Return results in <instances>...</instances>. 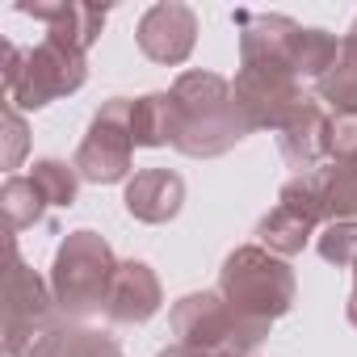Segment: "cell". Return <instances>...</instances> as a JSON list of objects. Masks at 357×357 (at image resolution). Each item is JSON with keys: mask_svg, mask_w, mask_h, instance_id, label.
Masks as SVG:
<instances>
[{"mask_svg": "<svg viewBox=\"0 0 357 357\" xmlns=\"http://www.w3.org/2000/svg\"><path fill=\"white\" fill-rule=\"evenodd\" d=\"M122 206L130 219L139 223H172L176 215H181L185 206V181H181V172H172V168H143L135 172L126 190H122Z\"/></svg>", "mask_w": 357, "mask_h": 357, "instance_id": "12", "label": "cell"}, {"mask_svg": "<svg viewBox=\"0 0 357 357\" xmlns=\"http://www.w3.org/2000/svg\"><path fill=\"white\" fill-rule=\"evenodd\" d=\"M17 13L43 22L51 38H59V43H68L76 51H89L101 38L105 17H109L105 5H80V0H51V5H38L34 0V5H17Z\"/></svg>", "mask_w": 357, "mask_h": 357, "instance_id": "14", "label": "cell"}, {"mask_svg": "<svg viewBox=\"0 0 357 357\" xmlns=\"http://www.w3.org/2000/svg\"><path fill=\"white\" fill-rule=\"evenodd\" d=\"M118 340L101 328H89L84 319H51L22 357H118Z\"/></svg>", "mask_w": 357, "mask_h": 357, "instance_id": "15", "label": "cell"}, {"mask_svg": "<svg viewBox=\"0 0 357 357\" xmlns=\"http://www.w3.org/2000/svg\"><path fill=\"white\" fill-rule=\"evenodd\" d=\"M168 324L176 344H190L211 357H252L273 328L269 319L236 311L219 290H194L185 298H176Z\"/></svg>", "mask_w": 357, "mask_h": 357, "instance_id": "2", "label": "cell"}, {"mask_svg": "<svg viewBox=\"0 0 357 357\" xmlns=\"http://www.w3.org/2000/svg\"><path fill=\"white\" fill-rule=\"evenodd\" d=\"M332 164H349L357 160V109L332 114Z\"/></svg>", "mask_w": 357, "mask_h": 357, "instance_id": "22", "label": "cell"}, {"mask_svg": "<svg viewBox=\"0 0 357 357\" xmlns=\"http://www.w3.org/2000/svg\"><path fill=\"white\" fill-rule=\"evenodd\" d=\"M231 93L252 130H278L303 101V80L278 68H240L231 80Z\"/></svg>", "mask_w": 357, "mask_h": 357, "instance_id": "9", "label": "cell"}, {"mask_svg": "<svg viewBox=\"0 0 357 357\" xmlns=\"http://www.w3.org/2000/svg\"><path fill=\"white\" fill-rule=\"evenodd\" d=\"M315 181H319V202H324L328 223L357 219V160L319 168V172H315Z\"/></svg>", "mask_w": 357, "mask_h": 357, "instance_id": "17", "label": "cell"}, {"mask_svg": "<svg viewBox=\"0 0 357 357\" xmlns=\"http://www.w3.org/2000/svg\"><path fill=\"white\" fill-rule=\"evenodd\" d=\"M118 357H122V353H118Z\"/></svg>", "mask_w": 357, "mask_h": 357, "instance_id": "26", "label": "cell"}, {"mask_svg": "<svg viewBox=\"0 0 357 357\" xmlns=\"http://www.w3.org/2000/svg\"><path fill=\"white\" fill-rule=\"evenodd\" d=\"M344 315H349V324L357 328V265H353V294H349V307H344Z\"/></svg>", "mask_w": 357, "mask_h": 357, "instance_id": "25", "label": "cell"}, {"mask_svg": "<svg viewBox=\"0 0 357 357\" xmlns=\"http://www.w3.org/2000/svg\"><path fill=\"white\" fill-rule=\"evenodd\" d=\"M315 248L328 265L336 269H353L357 265V219H340V223H324L315 236Z\"/></svg>", "mask_w": 357, "mask_h": 357, "instance_id": "21", "label": "cell"}, {"mask_svg": "<svg viewBox=\"0 0 357 357\" xmlns=\"http://www.w3.org/2000/svg\"><path fill=\"white\" fill-rule=\"evenodd\" d=\"M30 181L43 190L47 206H72L76 202V190H80V172H76V164L47 155V160H34Z\"/></svg>", "mask_w": 357, "mask_h": 357, "instance_id": "20", "label": "cell"}, {"mask_svg": "<svg viewBox=\"0 0 357 357\" xmlns=\"http://www.w3.org/2000/svg\"><path fill=\"white\" fill-rule=\"evenodd\" d=\"M135 43L139 51L151 59V63H164V68H176L194 55V43H198V13L181 0H160L151 5L143 17H139V30H135Z\"/></svg>", "mask_w": 357, "mask_h": 357, "instance_id": "10", "label": "cell"}, {"mask_svg": "<svg viewBox=\"0 0 357 357\" xmlns=\"http://www.w3.org/2000/svg\"><path fill=\"white\" fill-rule=\"evenodd\" d=\"M5 168H17L22 164V155H26V147H30V130H26V118H22V109H13V105H5Z\"/></svg>", "mask_w": 357, "mask_h": 357, "instance_id": "23", "label": "cell"}, {"mask_svg": "<svg viewBox=\"0 0 357 357\" xmlns=\"http://www.w3.org/2000/svg\"><path fill=\"white\" fill-rule=\"evenodd\" d=\"M55 319L51 282H43L9 240V286H5V357H22L30 340Z\"/></svg>", "mask_w": 357, "mask_h": 357, "instance_id": "8", "label": "cell"}, {"mask_svg": "<svg viewBox=\"0 0 357 357\" xmlns=\"http://www.w3.org/2000/svg\"><path fill=\"white\" fill-rule=\"evenodd\" d=\"M319 101L332 105L336 114L357 109V17H353L349 34L340 38V55H336L332 72L319 80Z\"/></svg>", "mask_w": 357, "mask_h": 357, "instance_id": "16", "label": "cell"}, {"mask_svg": "<svg viewBox=\"0 0 357 357\" xmlns=\"http://www.w3.org/2000/svg\"><path fill=\"white\" fill-rule=\"evenodd\" d=\"M130 105L135 97H109L93 114L72 164L80 172V181L89 185H118L130 181V164H135V135H130Z\"/></svg>", "mask_w": 357, "mask_h": 357, "instance_id": "5", "label": "cell"}, {"mask_svg": "<svg viewBox=\"0 0 357 357\" xmlns=\"http://www.w3.org/2000/svg\"><path fill=\"white\" fill-rule=\"evenodd\" d=\"M89 80V59L84 51L59 43V38H43L38 47H30L17 63V84L5 93V101L13 109H43L59 97L80 93Z\"/></svg>", "mask_w": 357, "mask_h": 357, "instance_id": "6", "label": "cell"}, {"mask_svg": "<svg viewBox=\"0 0 357 357\" xmlns=\"http://www.w3.org/2000/svg\"><path fill=\"white\" fill-rule=\"evenodd\" d=\"M278 151L294 168V176L319 172V164L332 155V114H328V105L315 101V97H303L294 105V114L278 126Z\"/></svg>", "mask_w": 357, "mask_h": 357, "instance_id": "11", "label": "cell"}, {"mask_svg": "<svg viewBox=\"0 0 357 357\" xmlns=\"http://www.w3.org/2000/svg\"><path fill=\"white\" fill-rule=\"evenodd\" d=\"M17 63H22V47L17 43H5V93L17 84Z\"/></svg>", "mask_w": 357, "mask_h": 357, "instance_id": "24", "label": "cell"}, {"mask_svg": "<svg viewBox=\"0 0 357 357\" xmlns=\"http://www.w3.org/2000/svg\"><path fill=\"white\" fill-rule=\"evenodd\" d=\"M160 307H164V286H160L155 269L147 261H118L105 319L109 324H147Z\"/></svg>", "mask_w": 357, "mask_h": 357, "instance_id": "13", "label": "cell"}, {"mask_svg": "<svg viewBox=\"0 0 357 357\" xmlns=\"http://www.w3.org/2000/svg\"><path fill=\"white\" fill-rule=\"evenodd\" d=\"M324 223H328V215L319 202V181H315V172H303L282 185L278 206L257 223V240L273 257H298L319 236Z\"/></svg>", "mask_w": 357, "mask_h": 357, "instance_id": "7", "label": "cell"}, {"mask_svg": "<svg viewBox=\"0 0 357 357\" xmlns=\"http://www.w3.org/2000/svg\"><path fill=\"white\" fill-rule=\"evenodd\" d=\"M168 101H172L168 147H176L181 155L215 160V155H227L244 135H252L231 93V80L215 72H181L168 89Z\"/></svg>", "mask_w": 357, "mask_h": 357, "instance_id": "1", "label": "cell"}, {"mask_svg": "<svg viewBox=\"0 0 357 357\" xmlns=\"http://www.w3.org/2000/svg\"><path fill=\"white\" fill-rule=\"evenodd\" d=\"M0 206H5V219H9V231H26L34 223H43V215L51 211L43 190L30 181V172L26 176H9L5 185H0Z\"/></svg>", "mask_w": 357, "mask_h": 357, "instance_id": "19", "label": "cell"}, {"mask_svg": "<svg viewBox=\"0 0 357 357\" xmlns=\"http://www.w3.org/2000/svg\"><path fill=\"white\" fill-rule=\"evenodd\" d=\"M219 294L236 311L273 324V319H282L294 307L298 282H294V269L286 265V257H273L261 244H244V248H236L223 261V269H219Z\"/></svg>", "mask_w": 357, "mask_h": 357, "instance_id": "4", "label": "cell"}, {"mask_svg": "<svg viewBox=\"0 0 357 357\" xmlns=\"http://www.w3.org/2000/svg\"><path fill=\"white\" fill-rule=\"evenodd\" d=\"M114 273H118V257L101 231H89V227L68 231L63 244L55 248V261H51L55 307L68 319H89V315L105 311Z\"/></svg>", "mask_w": 357, "mask_h": 357, "instance_id": "3", "label": "cell"}, {"mask_svg": "<svg viewBox=\"0 0 357 357\" xmlns=\"http://www.w3.org/2000/svg\"><path fill=\"white\" fill-rule=\"evenodd\" d=\"M130 135H135V147H164L168 143V135H172V101H168V93L135 97Z\"/></svg>", "mask_w": 357, "mask_h": 357, "instance_id": "18", "label": "cell"}]
</instances>
